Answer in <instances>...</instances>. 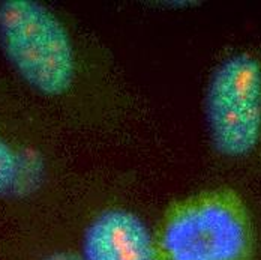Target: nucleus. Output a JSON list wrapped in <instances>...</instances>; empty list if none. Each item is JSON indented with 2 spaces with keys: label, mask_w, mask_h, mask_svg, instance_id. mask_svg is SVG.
<instances>
[{
  "label": "nucleus",
  "mask_w": 261,
  "mask_h": 260,
  "mask_svg": "<svg viewBox=\"0 0 261 260\" xmlns=\"http://www.w3.org/2000/svg\"><path fill=\"white\" fill-rule=\"evenodd\" d=\"M26 260H81L75 248L62 244H38L30 248Z\"/></svg>",
  "instance_id": "nucleus-6"
},
{
  "label": "nucleus",
  "mask_w": 261,
  "mask_h": 260,
  "mask_svg": "<svg viewBox=\"0 0 261 260\" xmlns=\"http://www.w3.org/2000/svg\"><path fill=\"white\" fill-rule=\"evenodd\" d=\"M203 111L213 152L243 162L261 151V57L251 50L224 56L204 90Z\"/></svg>",
  "instance_id": "nucleus-4"
},
{
  "label": "nucleus",
  "mask_w": 261,
  "mask_h": 260,
  "mask_svg": "<svg viewBox=\"0 0 261 260\" xmlns=\"http://www.w3.org/2000/svg\"><path fill=\"white\" fill-rule=\"evenodd\" d=\"M0 54L21 90L59 127L120 137L143 114L111 52L56 5L0 0Z\"/></svg>",
  "instance_id": "nucleus-1"
},
{
  "label": "nucleus",
  "mask_w": 261,
  "mask_h": 260,
  "mask_svg": "<svg viewBox=\"0 0 261 260\" xmlns=\"http://www.w3.org/2000/svg\"><path fill=\"white\" fill-rule=\"evenodd\" d=\"M77 251L81 260H161L155 230L123 202H110L92 210Z\"/></svg>",
  "instance_id": "nucleus-5"
},
{
  "label": "nucleus",
  "mask_w": 261,
  "mask_h": 260,
  "mask_svg": "<svg viewBox=\"0 0 261 260\" xmlns=\"http://www.w3.org/2000/svg\"><path fill=\"white\" fill-rule=\"evenodd\" d=\"M66 186L59 125L26 93L0 84V208L38 210L63 199Z\"/></svg>",
  "instance_id": "nucleus-2"
},
{
  "label": "nucleus",
  "mask_w": 261,
  "mask_h": 260,
  "mask_svg": "<svg viewBox=\"0 0 261 260\" xmlns=\"http://www.w3.org/2000/svg\"><path fill=\"white\" fill-rule=\"evenodd\" d=\"M155 236L161 260H251L254 251L248 208L227 186L173 202Z\"/></svg>",
  "instance_id": "nucleus-3"
}]
</instances>
